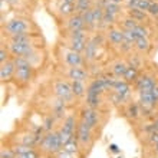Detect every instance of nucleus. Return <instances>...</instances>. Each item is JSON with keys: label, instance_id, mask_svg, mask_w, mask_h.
Wrapping results in <instances>:
<instances>
[{"label": "nucleus", "instance_id": "393cba45", "mask_svg": "<svg viewBox=\"0 0 158 158\" xmlns=\"http://www.w3.org/2000/svg\"><path fill=\"white\" fill-rule=\"evenodd\" d=\"M86 104L89 108H94L95 109L98 105L101 104V98L96 95H86Z\"/></svg>", "mask_w": 158, "mask_h": 158}, {"label": "nucleus", "instance_id": "dca6fc26", "mask_svg": "<svg viewBox=\"0 0 158 158\" xmlns=\"http://www.w3.org/2000/svg\"><path fill=\"white\" fill-rule=\"evenodd\" d=\"M96 53H98V42H96V39H92L88 42L86 48H85V58L88 60H91L96 56Z\"/></svg>", "mask_w": 158, "mask_h": 158}, {"label": "nucleus", "instance_id": "1a4fd4ad", "mask_svg": "<svg viewBox=\"0 0 158 158\" xmlns=\"http://www.w3.org/2000/svg\"><path fill=\"white\" fill-rule=\"evenodd\" d=\"M65 62L69 68H79L82 65L83 59L81 56V53L78 52H73V50H68L66 53H65Z\"/></svg>", "mask_w": 158, "mask_h": 158}, {"label": "nucleus", "instance_id": "0eeeda50", "mask_svg": "<svg viewBox=\"0 0 158 158\" xmlns=\"http://www.w3.org/2000/svg\"><path fill=\"white\" fill-rule=\"evenodd\" d=\"M82 121L85 124H88L92 129L96 128V125L99 122V117H98V112H96L94 108H85L82 111Z\"/></svg>", "mask_w": 158, "mask_h": 158}, {"label": "nucleus", "instance_id": "412c9836", "mask_svg": "<svg viewBox=\"0 0 158 158\" xmlns=\"http://www.w3.org/2000/svg\"><path fill=\"white\" fill-rule=\"evenodd\" d=\"M75 9L78 15H83L85 12L91 10V0H76L75 2Z\"/></svg>", "mask_w": 158, "mask_h": 158}, {"label": "nucleus", "instance_id": "4be33fe9", "mask_svg": "<svg viewBox=\"0 0 158 158\" xmlns=\"http://www.w3.org/2000/svg\"><path fill=\"white\" fill-rule=\"evenodd\" d=\"M124 78L125 82H132V81H137L138 79V72H137V68L131 66V65H128V69H127V72H125V75L122 76Z\"/></svg>", "mask_w": 158, "mask_h": 158}, {"label": "nucleus", "instance_id": "7c9ffc66", "mask_svg": "<svg viewBox=\"0 0 158 158\" xmlns=\"http://www.w3.org/2000/svg\"><path fill=\"white\" fill-rule=\"evenodd\" d=\"M114 20H115V16L104 10V17H102V22H101V23H104V25H111V23H114Z\"/></svg>", "mask_w": 158, "mask_h": 158}, {"label": "nucleus", "instance_id": "a878e982", "mask_svg": "<svg viewBox=\"0 0 158 158\" xmlns=\"http://www.w3.org/2000/svg\"><path fill=\"white\" fill-rule=\"evenodd\" d=\"M151 0H138L137 2V6H135V9H138V10H141V12H148L150 10V6H151Z\"/></svg>", "mask_w": 158, "mask_h": 158}, {"label": "nucleus", "instance_id": "39448f33", "mask_svg": "<svg viewBox=\"0 0 158 158\" xmlns=\"http://www.w3.org/2000/svg\"><path fill=\"white\" fill-rule=\"evenodd\" d=\"M29 29V25L25 19H12L9 20L4 26V30L7 32L9 36H15V35H22L26 33Z\"/></svg>", "mask_w": 158, "mask_h": 158}, {"label": "nucleus", "instance_id": "6e6552de", "mask_svg": "<svg viewBox=\"0 0 158 158\" xmlns=\"http://www.w3.org/2000/svg\"><path fill=\"white\" fill-rule=\"evenodd\" d=\"M15 72H16V66H15L13 60H7V62L2 63V66H0V79H2V82H6L9 79L15 78Z\"/></svg>", "mask_w": 158, "mask_h": 158}, {"label": "nucleus", "instance_id": "ea45409f", "mask_svg": "<svg viewBox=\"0 0 158 158\" xmlns=\"http://www.w3.org/2000/svg\"><path fill=\"white\" fill-rule=\"evenodd\" d=\"M62 3H75L76 0H60Z\"/></svg>", "mask_w": 158, "mask_h": 158}, {"label": "nucleus", "instance_id": "cd10ccee", "mask_svg": "<svg viewBox=\"0 0 158 158\" xmlns=\"http://www.w3.org/2000/svg\"><path fill=\"white\" fill-rule=\"evenodd\" d=\"M0 157L2 158H16V152L13 148H6L3 147L2 151H0Z\"/></svg>", "mask_w": 158, "mask_h": 158}, {"label": "nucleus", "instance_id": "20e7f679", "mask_svg": "<svg viewBox=\"0 0 158 158\" xmlns=\"http://www.w3.org/2000/svg\"><path fill=\"white\" fill-rule=\"evenodd\" d=\"M9 50H10V53L13 55V58H16V56L27 58L35 50V48L30 40H25V42H12L10 40V43H9Z\"/></svg>", "mask_w": 158, "mask_h": 158}, {"label": "nucleus", "instance_id": "9d476101", "mask_svg": "<svg viewBox=\"0 0 158 158\" xmlns=\"http://www.w3.org/2000/svg\"><path fill=\"white\" fill-rule=\"evenodd\" d=\"M68 78L71 81H78V82H85L88 79V72L82 68H69L68 69Z\"/></svg>", "mask_w": 158, "mask_h": 158}, {"label": "nucleus", "instance_id": "79ce46f5", "mask_svg": "<svg viewBox=\"0 0 158 158\" xmlns=\"http://www.w3.org/2000/svg\"><path fill=\"white\" fill-rule=\"evenodd\" d=\"M58 2H60V0H58Z\"/></svg>", "mask_w": 158, "mask_h": 158}, {"label": "nucleus", "instance_id": "c756f323", "mask_svg": "<svg viewBox=\"0 0 158 158\" xmlns=\"http://www.w3.org/2000/svg\"><path fill=\"white\" fill-rule=\"evenodd\" d=\"M138 114H139V109H138L137 104H129L128 105V115L132 118H137Z\"/></svg>", "mask_w": 158, "mask_h": 158}, {"label": "nucleus", "instance_id": "4c0bfd02", "mask_svg": "<svg viewBox=\"0 0 158 158\" xmlns=\"http://www.w3.org/2000/svg\"><path fill=\"white\" fill-rule=\"evenodd\" d=\"M148 12H150L151 15L157 16V15H158V3H154V2H152V3H151V6H150V10H148Z\"/></svg>", "mask_w": 158, "mask_h": 158}, {"label": "nucleus", "instance_id": "c85d7f7f", "mask_svg": "<svg viewBox=\"0 0 158 158\" xmlns=\"http://www.w3.org/2000/svg\"><path fill=\"white\" fill-rule=\"evenodd\" d=\"M39 157H40V155H39V152L35 150V148L26 151V152H23V154L16 155V158H39Z\"/></svg>", "mask_w": 158, "mask_h": 158}, {"label": "nucleus", "instance_id": "2f4dec72", "mask_svg": "<svg viewBox=\"0 0 158 158\" xmlns=\"http://www.w3.org/2000/svg\"><path fill=\"white\" fill-rule=\"evenodd\" d=\"M134 32H135V35H137L138 38H147V35H148V32H147V29L144 27V26L138 25L135 29H134Z\"/></svg>", "mask_w": 158, "mask_h": 158}, {"label": "nucleus", "instance_id": "bb28decb", "mask_svg": "<svg viewBox=\"0 0 158 158\" xmlns=\"http://www.w3.org/2000/svg\"><path fill=\"white\" fill-rule=\"evenodd\" d=\"M122 26H124L125 30H134L138 26V23H137V20H135V19H132V17H128V19H125V20H124Z\"/></svg>", "mask_w": 158, "mask_h": 158}, {"label": "nucleus", "instance_id": "58836bf2", "mask_svg": "<svg viewBox=\"0 0 158 158\" xmlns=\"http://www.w3.org/2000/svg\"><path fill=\"white\" fill-rule=\"evenodd\" d=\"M106 2H109V3H115V4L122 3V0H106Z\"/></svg>", "mask_w": 158, "mask_h": 158}, {"label": "nucleus", "instance_id": "7ed1b4c3", "mask_svg": "<svg viewBox=\"0 0 158 158\" xmlns=\"http://www.w3.org/2000/svg\"><path fill=\"white\" fill-rule=\"evenodd\" d=\"M76 139H78L79 148H81L83 152H88V151H89V147H91V142H92V128L88 124H85L83 121H81L78 125Z\"/></svg>", "mask_w": 158, "mask_h": 158}, {"label": "nucleus", "instance_id": "9b49d317", "mask_svg": "<svg viewBox=\"0 0 158 158\" xmlns=\"http://www.w3.org/2000/svg\"><path fill=\"white\" fill-rule=\"evenodd\" d=\"M137 82V89L139 92L141 91H151V89H154L155 86V81L151 76H139V78L135 81Z\"/></svg>", "mask_w": 158, "mask_h": 158}, {"label": "nucleus", "instance_id": "aec40b11", "mask_svg": "<svg viewBox=\"0 0 158 158\" xmlns=\"http://www.w3.org/2000/svg\"><path fill=\"white\" fill-rule=\"evenodd\" d=\"M127 69H128V65H127L125 62H121V60H118V62H115L112 65V73L115 76H118V78L124 76L125 72H127Z\"/></svg>", "mask_w": 158, "mask_h": 158}, {"label": "nucleus", "instance_id": "5701e85b", "mask_svg": "<svg viewBox=\"0 0 158 158\" xmlns=\"http://www.w3.org/2000/svg\"><path fill=\"white\" fill-rule=\"evenodd\" d=\"M135 48H137L138 50H142V52H145V50L150 49V42H148V39L147 38H137V40H135Z\"/></svg>", "mask_w": 158, "mask_h": 158}, {"label": "nucleus", "instance_id": "f03ea898", "mask_svg": "<svg viewBox=\"0 0 158 158\" xmlns=\"http://www.w3.org/2000/svg\"><path fill=\"white\" fill-rule=\"evenodd\" d=\"M63 148L60 137H59V131H49L43 135L40 141V151L45 154H58L59 151Z\"/></svg>", "mask_w": 158, "mask_h": 158}, {"label": "nucleus", "instance_id": "423d86ee", "mask_svg": "<svg viewBox=\"0 0 158 158\" xmlns=\"http://www.w3.org/2000/svg\"><path fill=\"white\" fill-rule=\"evenodd\" d=\"M53 91H55V95L58 96L59 99H62L63 102H69L72 99V88H71V83L66 82V81H56L53 83Z\"/></svg>", "mask_w": 158, "mask_h": 158}, {"label": "nucleus", "instance_id": "f257e3e1", "mask_svg": "<svg viewBox=\"0 0 158 158\" xmlns=\"http://www.w3.org/2000/svg\"><path fill=\"white\" fill-rule=\"evenodd\" d=\"M15 66H16V72H15V81L20 85H25L30 81L32 78V71H33V65L23 56H16L13 58Z\"/></svg>", "mask_w": 158, "mask_h": 158}, {"label": "nucleus", "instance_id": "473e14b6", "mask_svg": "<svg viewBox=\"0 0 158 158\" xmlns=\"http://www.w3.org/2000/svg\"><path fill=\"white\" fill-rule=\"evenodd\" d=\"M75 39H86L83 29L82 30H73V32H71V40H75Z\"/></svg>", "mask_w": 158, "mask_h": 158}, {"label": "nucleus", "instance_id": "a19ab883", "mask_svg": "<svg viewBox=\"0 0 158 158\" xmlns=\"http://www.w3.org/2000/svg\"><path fill=\"white\" fill-rule=\"evenodd\" d=\"M155 154H157V157H158V145L155 147Z\"/></svg>", "mask_w": 158, "mask_h": 158}, {"label": "nucleus", "instance_id": "4468645a", "mask_svg": "<svg viewBox=\"0 0 158 158\" xmlns=\"http://www.w3.org/2000/svg\"><path fill=\"white\" fill-rule=\"evenodd\" d=\"M152 91V89H151ZM151 91H141L139 92V104L142 106H145V108H151L152 105L157 104V101H155L154 95H152V92Z\"/></svg>", "mask_w": 158, "mask_h": 158}, {"label": "nucleus", "instance_id": "ddd939ff", "mask_svg": "<svg viewBox=\"0 0 158 158\" xmlns=\"http://www.w3.org/2000/svg\"><path fill=\"white\" fill-rule=\"evenodd\" d=\"M66 26L71 32H73V30H82L83 26H85V22H83L81 15H73V16L68 17Z\"/></svg>", "mask_w": 158, "mask_h": 158}, {"label": "nucleus", "instance_id": "2eb2a0df", "mask_svg": "<svg viewBox=\"0 0 158 158\" xmlns=\"http://www.w3.org/2000/svg\"><path fill=\"white\" fill-rule=\"evenodd\" d=\"M106 38L112 45H122L124 42V33L119 29H109L106 32Z\"/></svg>", "mask_w": 158, "mask_h": 158}, {"label": "nucleus", "instance_id": "f704fd0d", "mask_svg": "<svg viewBox=\"0 0 158 158\" xmlns=\"http://www.w3.org/2000/svg\"><path fill=\"white\" fill-rule=\"evenodd\" d=\"M148 138H150V142H151V144H152L154 147L158 145V132H157V131H155V132H151Z\"/></svg>", "mask_w": 158, "mask_h": 158}, {"label": "nucleus", "instance_id": "a211bd4d", "mask_svg": "<svg viewBox=\"0 0 158 158\" xmlns=\"http://www.w3.org/2000/svg\"><path fill=\"white\" fill-rule=\"evenodd\" d=\"M88 45L86 39H75V40H71V45H69V49L73 50V52H85V48Z\"/></svg>", "mask_w": 158, "mask_h": 158}, {"label": "nucleus", "instance_id": "c9c22d12", "mask_svg": "<svg viewBox=\"0 0 158 158\" xmlns=\"http://www.w3.org/2000/svg\"><path fill=\"white\" fill-rule=\"evenodd\" d=\"M7 50H4V46H2V49H0V62L4 63L7 62Z\"/></svg>", "mask_w": 158, "mask_h": 158}, {"label": "nucleus", "instance_id": "f8f14e48", "mask_svg": "<svg viewBox=\"0 0 158 158\" xmlns=\"http://www.w3.org/2000/svg\"><path fill=\"white\" fill-rule=\"evenodd\" d=\"M111 89L114 91L115 95L127 96L128 95V91H129V85H128V82H125L124 79H115Z\"/></svg>", "mask_w": 158, "mask_h": 158}, {"label": "nucleus", "instance_id": "72a5a7b5", "mask_svg": "<svg viewBox=\"0 0 158 158\" xmlns=\"http://www.w3.org/2000/svg\"><path fill=\"white\" fill-rule=\"evenodd\" d=\"M131 17L132 19H135V20H141V19H144V12H141V10H138V9H131Z\"/></svg>", "mask_w": 158, "mask_h": 158}, {"label": "nucleus", "instance_id": "b1692460", "mask_svg": "<svg viewBox=\"0 0 158 158\" xmlns=\"http://www.w3.org/2000/svg\"><path fill=\"white\" fill-rule=\"evenodd\" d=\"M83 19V22H85V25L86 26H94L96 25L95 23V19H94V13H92V9L91 10H88V12H85L83 15H81Z\"/></svg>", "mask_w": 158, "mask_h": 158}, {"label": "nucleus", "instance_id": "e433bc0d", "mask_svg": "<svg viewBox=\"0 0 158 158\" xmlns=\"http://www.w3.org/2000/svg\"><path fill=\"white\" fill-rule=\"evenodd\" d=\"M56 155H58V158H73V154H69L65 150H60Z\"/></svg>", "mask_w": 158, "mask_h": 158}, {"label": "nucleus", "instance_id": "f3484780", "mask_svg": "<svg viewBox=\"0 0 158 158\" xmlns=\"http://www.w3.org/2000/svg\"><path fill=\"white\" fill-rule=\"evenodd\" d=\"M59 13L62 15V16H68V17H71L73 16V12H75L76 9H75V3H59V7H58Z\"/></svg>", "mask_w": 158, "mask_h": 158}, {"label": "nucleus", "instance_id": "6ab92c4d", "mask_svg": "<svg viewBox=\"0 0 158 158\" xmlns=\"http://www.w3.org/2000/svg\"><path fill=\"white\" fill-rule=\"evenodd\" d=\"M71 88H72V94H73V96H83L85 94H86V88H85V83L83 82L72 81Z\"/></svg>", "mask_w": 158, "mask_h": 158}]
</instances>
